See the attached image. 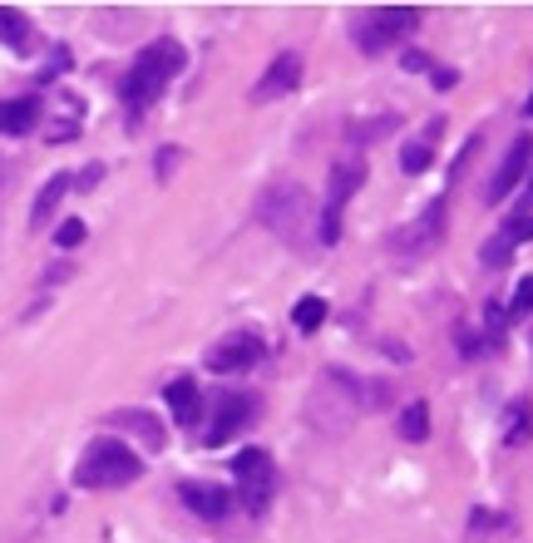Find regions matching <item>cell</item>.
<instances>
[{"label":"cell","mask_w":533,"mask_h":543,"mask_svg":"<svg viewBox=\"0 0 533 543\" xmlns=\"http://www.w3.org/2000/svg\"><path fill=\"white\" fill-rule=\"evenodd\" d=\"M163 400H168V410H173L178 425H198V420H203V390H198L193 376H173V381L163 386Z\"/></svg>","instance_id":"cell-13"},{"label":"cell","mask_w":533,"mask_h":543,"mask_svg":"<svg viewBox=\"0 0 533 543\" xmlns=\"http://www.w3.org/2000/svg\"><path fill=\"white\" fill-rule=\"evenodd\" d=\"M415 25H420V10H415V5H376V10H366V15L351 25V35H356L361 55H381L395 40L415 35Z\"/></svg>","instance_id":"cell-3"},{"label":"cell","mask_w":533,"mask_h":543,"mask_svg":"<svg viewBox=\"0 0 533 543\" xmlns=\"http://www.w3.org/2000/svg\"><path fill=\"white\" fill-rule=\"evenodd\" d=\"M178 70H183V45H178V40H153L149 50H139V60L129 65V75L119 84L129 119H144L149 104H158L163 89L178 79Z\"/></svg>","instance_id":"cell-1"},{"label":"cell","mask_w":533,"mask_h":543,"mask_svg":"<svg viewBox=\"0 0 533 543\" xmlns=\"http://www.w3.org/2000/svg\"><path fill=\"white\" fill-rule=\"evenodd\" d=\"M0 45H10V50H25L30 45V20L15 5H0Z\"/></svg>","instance_id":"cell-20"},{"label":"cell","mask_w":533,"mask_h":543,"mask_svg":"<svg viewBox=\"0 0 533 543\" xmlns=\"http://www.w3.org/2000/svg\"><path fill=\"white\" fill-rule=\"evenodd\" d=\"M455 341H459V356H469V361H474V356L484 351V346H479V336H474L469 326H459V331H455Z\"/></svg>","instance_id":"cell-30"},{"label":"cell","mask_w":533,"mask_h":543,"mask_svg":"<svg viewBox=\"0 0 533 543\" xmlns=\"http://www.w3.org/2000/svg\"><path fill=\"white\" fill-rule=\"evenodd\" d=\"M361 183H366V163L361 158H346V163H336L331 168V178H326V203H321V223H316V237L331 247V242H341V218H346V203L361 193Z\"/></svg>","instance_id":"cell-4"},{"label":"cell","mask_w":533,"mask_h":543,"mask_svg":"<svg viewBox=\"0 0 533 543\" xmlns=\"http://www.w3.org/2000/svg\"><path fill=\"white\" fill-rule=\"evenodd\" d=\"M400 440H410V445H420V440H430V405L425 400H410L405 410H400Z\"/></svg>","instance_id":"cell-18"},{"label":"cell","mask_w":533,"mask_h":543,"mask_svg":"<svg viewBox=\"0 0 533 543\" xmlns=\"http://www.w3.org/2000/svg\"><path fill=\"white\" fill-rule=\"evenodd\" d=\"M99 178H104V163H89V168H84V173L75 178V188H84V193H89V188H94Z\"/></svg>","instance_id":"cell-32"},{"label":"cell","mask_w":533,"mask_h":543,"mask_svg":"<svg viewBox=\"0 0 533 543\" xmlns=\"http://www.w3.org/2000/svg\"><path fill=\"white\" fill-rule=\"evenodd\" d=\"M533 213V163H529V173H524V203H519V218H529Z\"/></svg>","instance_id":"cell-33"},{"label":"cell","mask_w":533,"mask_h":543,"mask_svg":"<svg viewBox=\"0 0 533 543\" xmlns=\"http://www.w3.org/2000/svg\"><path fill=\"white\" fill-rule=\"evenodd\" d=\"M302 84V55H277L272 65H267V75L252 84V104H272V99H282V94H292Z\"/></svg>","instance_id":"cell-12"},{"label":"cell","mask_w":533,"mask_h":543,"mask_svg":"<svg viewBox=\"0 0 533 543\" xmlns=\"http://www.w3.org/2000/svg\"><path fill=\"white\" fill-rule=\"evenodd\" d=\"M55 242H60L65 252L79 247V242H84V223H79V218H65V223H60V233H55Z\"/></svg>","instance_id":"cell-28"},{"label":"cell","mask_w":533,"mask_h":543,"mask_svg":"<svg viewBox=\"0 0 533 543\" xmlns=\"http://www.w3.org/2000/svg\"><path fill=\"white\" fill-rule=\"evenodd\" d=\"M40 99L35 94H20V99H0V134L5 139H20V134H30L35 124H40Z\"/></svg>","instance_id":"cell-14"},{"label":"cell","mask_w":533,"mask_h":543,"mask_svg":"<svg viewBox=\"0 0 533 543\" xmlns=\"http://www.w3.org/2000/svg\"><path fill=\"white\" fill-rule=\"evenodd\" d=\"M65 70H70V50H65V45H55V55H50V70H45V79L65 75Z\"/></svg>","instance_id":"cell-31"},{"label":"cell","mask_w":533,"mask_h":543,"mask_svg":"<svg viewBox=\"0 0 533 543\" xmlns=\"http://www.w3.org/2000/svg\"><path fill=\"white\" fill-rule=\"evenodd\" d=\"M232 479H237V494L232 499H242L252 514H267V504L277 494V465H272V455L267 450H242L232 460Z\"/></svg>","instance_id":"cell-6"},{"label":"cell","mask_w":533,"mask_h":543,"mask_svg":"<svg viewBox=\"0 0 533 543\" xmlns=\"http://www.w3.org/2000/svg\"><path fill=\"white\" fill-rule=\"evenodd\" d=\"M504 326H509V311L489 302V307H484V346H489V351H504Z\"/></svg>","instance_id":"cell-22"},{"label":"cell","mask_w":533,"mask_h":543,"mask_svg":"<svg viewBox=\"0 0 533 543\" xmlns=\"http://www.w3.org/2000/svg\"><path fill=\"white\" fill-rule=\"evenodd\" d=\"M292 321H297V331H306V336H311V331L326 321V302H321V297H302V302H297V311H292Z\"/></svg>","instance_id":"cell-23"},{"label":"cell","mask_w":533,"mask_h":543,"mask_svg":"<svg viewBox=\"0 0 533 543\" xmlns=\"http://www.w3.org/2000/svg\"><path fill=\"white\" fill-rule=\"evenodd\" d=\"M400 65H405L410 75H430V70H435V60H430V55H420V50H405V55H400Z\"/></svg>","instance_id":"cell-29"},{"label":"cell","mask_w":533,"mask_h":543,"mask_svg":"<svg viewBox=\"0 0 533 543\" xmlns=\"http://www.w3.org/2000/svg\"><path fill=\"white\" fill-rule=\"evenodd\" d=\"M257 213H262V223L277 237L302 242V228L311 223V198H306L297 183H277V188L262 193V208H257Z\"/></svg>","instance_id":"cell-5"},{"label":"cell","mask_w":533,"mask_h":543,"mask_svg":"<svg viewBox=\"0 0 533 543\" xmlns=\"http://www.w3.org/2000/svg\"><path fill=\"white\" fill-rule=\"evenodd\" d=\"M509 257H514V247H509V242H504L499 233H494L489 242H484V247H479V262H484V267H494V272H499V267H509Z\"/></svg>","instance_id":"cell-24"},{"label":"cell","mask_w":533,"mask_h":543,"mask_svg":"<svg viewBox=\"0 0 533 543\" xmlns=\"http://www.w3.org/2000/svg\"><path fill=\"white\" fill-rule=\"evenodd\" d=\"M484 529H509V519H504V514H489V509H474V519H469V539L479 543L484 539Z\"/></svg>","instance_id":"cell-27"},{"label":"cell","mask_w":533,"mask_h":543,"mask_svg":"<svg viewBox=\"0 0 533 543\" xmlns=\"http://www.w3.org/2000/svg\"><path fill=\"white\" fill-rule=\"evenodd\" d=\"M178 499L188 504V514H198V519H228L232 514V489L223 484H213V479H183L178 484Z\"/></svg>","instance_id":"cell-11"},{"label":"cell","mask_w":533,"mask_h":543,"mask_svg":"<svg viewBox=\"0 0 533 543\" xmlns=\"http://www.w3.org/2000/svg\"><path fill=\"white\" fill-rule=\"evenodd\" d=\"M499 237H504L509 247H519V242H533V213H529V218H519V213H514V218L499 228Z\"/></svg>","instance_id":"cell-25"},{"label":"cell","mask_w":533,"mask_h":543,"mask_svg":"<svg viewBox=\"0 0 533 543\" xmlns=\"http://www.w3.org/2000/svg\"><path fill=\"white\" fill-rule=\"evenodd\" d=\"M499 440H504L509 450H519V445L533 440V400L529 395H519V400L504 405V430H499Z\"/></svg>","instance_id":"cell-16"},{"label":"cell","mask_w":533,"mask_h":543,"mask_svg":"<svg viewBox=\"0 0 533 543\" xmlns=\"http://www.w3.org/2000/svg\"><path fill=\"white\" fill-rule=\"evenodd\" d=\"M257 356H262V341L242 331V336H223V341L203 356V366H208L213 376H242V371L257 366Z\"/></svg>","instance_id":"cell-10"},{"label":"cell","mask_w":533,"mask_h":543,"mask_svg":"<svg viewBox=\"0 0 533 543\" xmlns=\"http://www.w3.org/2000/svg\"><path fill=\"white\" fill-rule=\"evenodd\" d=\"M252 415H257V400H252V395H242V390L218 395V405H213V425L203 430V445H208V450L228 445L242 425H252Z\"/></svg>","instance_id":"cell-7"},{"label":"cell","mask_w":533,"mask_h":543,"mask_svg":"<svg viewBox=\"0 0 533 543\" xmlns=\"http://www.w3.org/2000/svg\"><path fill=\"white\" fill-rule=\"evenodd\" d=\"M400 129V114H381V119H356V124H346V139L351 144H376V139H385V134H395Z\"/></svg>","instance_id":"cell-19"},{"label":"cell","mask_w":533,"mask_h":543,"mask_svg":"<svg viewBox=\"0 0 533 543\" xmlns=\"http://www.w3.org/2000/svg\"><path fill=\"white\" fill-rule=\"evenodd\" d=\"M524 114H533V94H529V104H524Z\"/></svg>","instance_id":"cell-36"},{"label":"cell","mask_w":533,"mask_h":543,"mask_svg":"<svg viewBox=\"0 0 533 543\" xmlns=\"http://www.w3.org/2000/svg\"><path fill=\"white\" fill-rule=\"evenodd\" d=\"M139 474H144V460H139L124 440L99 435V440H89L84 455H79L75 484L79 489H124V484H134Z\"/></svg>","instance_id":"cell-2"},{"label":"cell","mask_w":533,"mask_h":543,"mask_svg":"<svg viewBox=\"0 0 533 543\" xmlns=\"http://www.w3.org/2000/svg\"><path fill=\"white\" fill-rule=\"evenodd\" d=\"M75 188V178L70 173H55V178H45V188H40V198H35V208H30V223L35 228H45L55 213H60V203H65V193Z\"/></svg>","instance_id":"cell-17"},{"label":"cell","mask_w":533,"mask_h":543,"mask_svg":"<svg viewBox=\"0 0 533 543\" xmlns=\"http://www.w3.org/2000/svg\"><path fill=\"white\" fill-rule=\"evenodd\" d=\"M430 79H435V89H455V70H430Z\"/></svg>","instance_id":"cell-34"},{"label":"cell","mask_w":533,"mask_h":543,"mask_svg":"<svg viewBox=\"0 0 533 543\" xmlns=\"http://www.w3.org/2000/svg\"><path fill=\"white\" fill-rule=\"evenodd\" d=\"M440 134H445V119H430V124H425V134H420V139H410V144L400 149V173L420 178V173L435 163V144H440Z\"/></svg>","instance_id":"cell-15"},{"label":"cell","mask_w":533,"mask_h":543,"mask_svg":"<svg viewBox=\"0 0 533 543\" xmlns=\"http://www.w3.org/2000/svg\"><path fill=\"white\" fill-rule=\"evenodd\" d=\"M509 316H514V321H519V316H533V277H524V282H519V287H514V297H509Z\"/></svg>","instance_id":"cell-26"},{"label":"cell","mask_w":533,"mask_h":543,"mask_svg":"<svg viewBox=\"0 0 533 543\" xmlns=\"http://www.w3.org/2000/svg\"><path fill=\"white\" fill-rule=\"evenodd\" d=\"M109 420H114V425H124V430H139V435L149 440V450H158V445H163V430L153 425L149 410H119V415H109Z\"/></svg>","instance_id":"cell-21"},{"label":"cell","mask_w":533,"mask_h":543,"mask_svg":"<svg viewBox=\"0 0 533 543\" xmlns=\"http://www.w3.org/2000/svg\"><path fill=\"white\" fill-rule=\"evenodd\" d=\"M529 163H533V139L529 134H519V139L509 144V154L499 158V168H494V178H489V188H484V203H489V208H494V203H509L514 188L524 183Z\"/></svg>","instance_id":"cell-8"},{"label":"cell","mask_w":533,"mask_h":543,"mask_svg":"<svg viewBox=\"0 0 533 543\" xmlns=\"http://www.w3.org/2000/svg\"><path fill=\"white\" fill-rule=\"evenodd\" d=\"M173 163H178L173 149H168V154H158V178H168V173H173Z\"/></svg>","instance_id":"cell-35"},{"label":"cell","mask_w":533,"mask_h":543,"mask_svg":"<svg viewBox=\"0 0 533 543\" xmlns=\"http://www.w3.org/2000/svg\"><path fill=\"white\" fill-rule=\"evenodd\" d=\"M440 237H445V198H435L415 223H405L400 233L390 237V247L395 252H405V257H420V252H430V247H440Z\"/></svg>","instance_id":"cell-9"}]
</instances>
